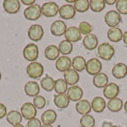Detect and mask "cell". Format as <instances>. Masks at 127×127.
Segmentation results:
<instances>
[{"mask_svg":"<svg viewBox=\"0 0 127 127\" xmlns=\"http://www.w3.org/2000/svg\"><path fill=\"white\" fill-rule=\"evenodd\" d=\"M26 72L29 77H31L32 79H38L42 76L44 73V67L42 66V64L34 61V62H31L27 66Z\"/></svg>","mask_w":127,"mask_h":127,"instance_id":"cell-1","label":"cell"},{"mask_svg":"<svg viewBox=\"0 0 127 127\" xmlns=\"http://www.w3.org/2000/svg\"><path fill=\"white\" fill-rule=\"evenodd\" d=\"M38 47L36 44L34 43H30L27 44L23 50V57L26 60L31 61V62H34L38 57Z\"/></svg>","mask_w":127,"mask_h":127,"instance_id":"cell-3","label":"cell"},{"mask_svg":"<svg viewBox=\"0 0 127 127\" xmlns=\"http://www.w3.org/2000/svg\"><path fill=\"white\" fill-rule=\"evenodd\" d=\"M67 30L66 24L62 20H56L51 26V32L52 34L56 36H60L65 34V32Z\"/></svg>","mask_w":127,"mask_h":127,"instance_id":"cell-15","label":"cell"},{"mask_svg":"<svg viewBox=\"0 0 127 127\" xmlns=\"http://www.w3.org/2000/svg\"><path fill=\"white\" fill-rule=\"evenodd\" d=\"M83 46L87 49V50H94L97 47V44H98V40H97V37L95 36V34L93 33H90L88 35H85V37L83 38Z\"/></svg>","mask_w":127,"mask_h":127,"instance_id":"cell-19","label":"cell"},{"mask_svg":"<svg viewBox=\"0 0 127 127\" xmlns=\"http://www.w3.org/2000/svg\"><path fill=\"white\" fill-rule=\"evenodd\" d=\"M90 9L95 12V13H99L105 8V1L104 0H91L89 1Z\"/></svg>","mask_w":127,"mask_h":127,"instance_id":"cell-35","label":"cell"},{"mask_svg":"<svg viewBox=\"0 0 127 127\" xmlns=\"http://www.w3.org/2000/svg\"><path fill=\"white\" fill-rule=\"evenodd\" d=\"M104 21L110 28H115L121 22V15L117 11H109L104 16Z\"/></svg>","mask_w":127,"mask_h":127,"instance_id":"cell-5","label":"cell"},{"mask_svg":"<svg viewBox=\"0 0 127 127\" xmlns=\"http://www.w3.org/2000/svg\"><path fill=\"white\" fill-rule=\"evenodd\" d=\"M123 106H124V110H125V112L127 113V100L125 101V103H124V105H123Z\"/></svg>","mask_w":127,"mask_h":127,"instance_id":"cell-46","label":"cell"},{"mask_svg":"<svg viewBox=\"0 0 127 127\" xmlns=\"http://www.w3.org/2000/svg\"><path fill=\"white\" fill-rule=\"evenodd\" d=\"M93 84L96 88H104L108 84V76L104 73H99L94 76L93 78Z\"/></svg>","mask_w":127,"mask_h":127,"instance_id":"cell-25","label":"cell"},{"mask_svg":"<svg viewBox=\"0 0 127 127\" xmlns=\"http://www.w3.org/2000/svg\"><path fill=\"white\" fill-rule=\"evenodd\" d=\"M115 55L114 47L109 43H101L97 47V56L103 60H111Z\"/></svg>","mask_w":127,"mask_h":127,"instance_id":"cell-2","label":"cell"},{"mask_svg":"<svg viewBox=\"0 0 127 127\" xmlns=\"http://www.w3.org/2000/svg\"><path fill=\"white\" fill-rule=\"evenodd\" d=\"M120 94V87L116 83H108L104 88H103V95L106 98L113 99L118 97V95Z\"/></svg>","mask_w":127,"mask_h":127,"instance_id":"cell-10","label":"cell"},{"mask_svg":"<svg viewBox=\"0 0 127 127\" xmlns=\"http://www.w3.org/2000/svg\"><path fill=\"white\" fill-rule=\"evenodd\" d=\"M66 95H68L69 99L72 100V101H79L81 100V97L83 95V91L80 87L76 86V85H74V86H71L68 88V91H67V94Z\"/></svg>","mask_w":127,"mask_h":127,"instance_id":"cell-13","label":"cell"},{"mask_svg":"<svg viewBox=\"0 0 127 127\" xmlns=\"http://www.w3.org/2000/svg\"><path fill=\"white\" fill-rule=\"evenodd\" d=\"M3 8L5 12L8 13H17L20 10V1L18 0H4Z\"/></svg>","mask_w":127,"mask_h":127,"instance_id":"cell-12","label":"cell"},{"mask_svg":"<svg viewBox=\"0 0 127 127\" xmlns=\"http://www.w3.org/2000/svg\"><path fill=\"white\" fill-rule=\"evenodd\" d=\"M78 30H79V32H80L81 34L88 35V34L91 33L92 30H93V28H92L91 24H89L88 22L83 21V22H81V23L79 24V26H78Z\"/></svg>","mask_w":127,"mask_h":127,"instance_id":"cell-38","label":"cell"},{"mask_svg":"<svg viewBox=\"0 0 127 127\" xmlns=\"http://www.w3.org/2000/svg\"><path fill=\"white\" fill-rule=\"evenodd\" d=\"M58 50L59 53H61L62 55H69L73 51V45L71 42L67 41L66 39H64L62 41H60V43L58 45Z\"/></svg>","mask_w":127,"mask_h":127,"instance_id":"cell-34","label":"cell"},{"mask_svg":"<svg viewBox=\"0 0 127 127\" xmlns=\"http://www.w3.org/2000/svg\"><path fill=\"white\" fill-rule=\"evenodd\" d=\"M20 110H21L22 118L25 120H28V121L35 118V116H36V108L31 102H25L21 106Z\"/></svg>","mask_w":127,"mask_h":127,"instance_id":"cell-8","label":"cell"},{"mask_svg":"<svg viewBox=\"0 0 127 127\" xmlns=\"http://www.w3.org/2000/svg\"><path fill=\"white\" fill-rule=\"evenodd\" d=\"M106 106H107L108 110H110L111 112H119L123 107V101L121 100V98L116 97V98H113V99H110L107 102Z\"/></svg>","mask_w":127,"mask_h":127,"instance_id":"cell-30","label":"cell"},{"mask_svg":"<svg viewBox=\"0 0 127 127\" xmlns=\"http://www.w3.org/2000/svg\"><path fill=\"white\" fill-rule=\"evenodd\" d=\"M13 127H24L22 124H17V125H14V126H13Z\"/></svg>","mask_w":127,"mask_h":127,"instance_id":"cell-48","label":"cell"},{"mask_svg":"<svg viewBox=\"0 0 127 127\" xmlns=\"http://www.w3.org/2000/svg\"><path fill=\"white\" fill-rule=\"evenodd\" d=\"M116 9L120 14H127V0H118L116 2Z\"/></svg>","mask_w":127,"mask_h":127,"instance_id":"cell-37","label":"cell"},{"mask_svg":"<svg viewBox=\"0 0 127 127\" xmlns=\"http://www.w3.org/2000/svg\"><path fill=\"white\" fill-rule=\"evenodd\" d=\"M24 90H25L26 95L28 96H36L39 94V90H40V87L38 85L37 82L35 81H29L25 84V87H24Z\"/></svg>","mask_w":127,"mask_h":127,"instance_id":"cell-20","label":"cell"},{"mask_svg":"<svg viewBox=\"0 0 127 127\" xmlns=\"http://www.w3.org/2000/svg\"><path fill=\"white\" fill-rule=\"evenodd\" d=\"M27 127H41V121H39L36 118H33L32 120L28 121Z\"/></svg>","mask_w":127,"mask_h":127,"instance_id":"cell-40","label":"cell"},{"mask_svg":"<svg viewBox=\"0 0 127 127\" xmlns=\"http://www.w3.org/2000/svg\"><path fill=\"white\" fill-rule=\"evenodd\" d=\"M122 40H123V42H124V44L127 46V31L124 33H123V37H122Z\"/></svg>","mask_w":127,"mask_h":127,"instance_id":"cell-44","label":"cell"},{"mask_svg":"<svg viewBox=\"0 0 127 127\" xmlns=\"http://www.w3.org/2000/svg\"><path fill=\"white\" fill-rule=\"evenodd\" d=\"M0 79H1V72H0Z\"/></svg>","mask_w":127,"mask_h":127,"instance_id":"cell-50","label":"cell"},{"mask_svg":"<svg viewBox=\"0 0 127 127\" xmlns=\"http://www.w3.org/2000/svg\"><path fill=\"white\" fill-rule=\"evenodd\" d=\"M112 127H120V126H118V125H113Z\"/></svg>","mask_w":127,"mask_h":127,"instance_id":"cell-49","label":"cell"},{"mask_svg":"<svg viewBox=\"0 0 127 127\" xmlns=\"http://www.w3.org/2000/svg\"><path fill=\"white\" fill-rule=\"evenodd\" d=\"M7 107L3 104V103H0V119H3L7 116Z\"/></svg>","mask_w":127,"mask_h":127,"instance_id":"cell-41","label":"cell"},{"mask_svg":"<svg viewBox=\"0 0 127 127\" xmlns=\"http://www.w3.org/2000/svg\"><path fill=\"white\" fill-rule=\"evenodd\" d=\"M54 102L55 105L60 109H64L68 107L69 103H70V99L68 97V95L66 94H62V95H56L54 96Z\"/></svg>","mask_w":127,"mask_h":127,"instance_id":"cell-26","label":"cell"},{"mask_svg":"<svg viewBox=\"0 0 127 127\" xmlns=\"http://www.w3.org/2000/svg\"><path fill=\"white\" fill-rule=\"evenodd\" d=\"M74 8L76 12L78 13H85L90 8V4L88 0H76L74 3Z\"/></svg>","mask_w":127,"mask_h":127,"instance_id":"cell-33","label":"cell"},{"mask_svg":"<svg viewBox=\"0 0 127 127\" xmlns=\"http://www.w3.org/2000/svg\"><path fill=\"white\" fill-rule=\"evenodd\" d=\"M56 120H57V113L52 109L46 110L41 116V122H43V124H52L56 121Z\"/></svg>","mask_w":127,"mask_h":127,"instance_id":"cell-28","label":"cell"},{"mask_svg":"<svg viewBox=\"0 0 127 127\" xmlns=\"http://www.w3.org/2000/svg\"><path fill=\"white\" fill-rule=\"evenodd\" d=\"M71 66H72V61L69 58V57H59L57 59L56 62V68L59 72H66V71L70 70Z\"/></svg>","mask_w":127,"mask_h":127,"instance_id":"cell-16","label":"cell"},{"mask_svg":"<svg viewBox=\"0 0 127 127\" xmlns=\"http://www.w3.org/2000/svg\"><path fill=\"white\" fill-rule=\"evenodd\" d=\"M80 125L81 127H94L95 126V119L90 116V115H85L82 116V118L80 119Z\"/></svg>","mask_w":127,"mask_h":127,"instance_id":"cell-36","label":"cell"},{"mask_svg":"<svg viewBox=\"0 0 127 127\" xmlns=\"http://www.w3.org/2000/svg\"><path fill=\"white\" fill-rule=\"evenodd\" d=\"M32 104L34 105V107L36 109H43L46 105V99L42 95H36L33 97Z\"/></svg>","mask_w":127,"mask_h":127,"instance_id":"cell-39","label":"cell"},{"mask_svg":"<svg viewBox=\"0 0 127 127\" xmlns=\"http://www.w3.org/2000/svg\"><path fill=\"white\" fill-rule=\"evenodd\" d=\"M112 126H113V124L110 121H104L102 123V127H112Z\"/></svg>","mask_w":127,"mask_h":127,"instance_id":"cell-43","label":"cell"},{"mask_svg":"<svg viewBox=\"0 0 127 127\" xmlns=\"http://www.w3.org/2000/svg\"><path fill=\"white\" fill-rule=\"evenodd\" d=\"M117 1L116 0H105V4H108V5H113V4H115Z\"/></svg>","mask_w":127,"mask_h":127,"instance_id":"cell-45","label":"cell"},{"mask_svg":"<svg viewBox=\"0 0 127 127\" xmlns=\"http://www.w3.org/2000/svg\"><path fill=\"white\" fill-rule=\"evenodd\" d=\"M21 3H23L24 5H28V6L30 7L33 5V3H35V1L34 0H22Z\"/></svg>","mask_w":127,"mask_h":127,"instance_id":"cell-42","label":"cell"},{"mask_svg":"<svg viewBox=\"0 0 127 127\" xmlns=\"http://www.w3.org/2000/svg\"><path fill=\"white\" fill-rule=\"evenodd\" d=\"M91 106H92V110L95 111V113H101L106 107V102L101 96H95L91 102Z\"/></svg>","mask_w":127,"mask_h":127,"instance_id":"cell-22","label":"cell"},{"mask_svg":"<svg viewBox=\"0 0 127 127\" xmlns=\"http://www.w3.org/2000/svg\"><path fill=\"white\" fill-rule=\"evenodd\" d=\"M64 80L66 81L67 85H71V86H74L75 84L78 82L79 80V76H78V73L76 72L75 70H68L64 73Z\"/></svg>","mask_w":127,"mask_h":127,"instance_id":"cell-21","label":"cell"},{"mask_svg":"<svg viewBox=\"0 0 127 127\" xmlns=\"http://www.w3.org/2000/svg\"><path fill=\"white\" fill-rule=\"evenodd\" d=\"M76 110L78 114L85 116V115H88L91 112L92 106H91V103L87 99H81V100L76 102Z\"/></svg>","mask_w":127,"mask_h":127,"instance_id":"cell-18","label":"cell"},{"mask_svg":"<svg viewBox=\"0 0 127 127\" xmlns=\"http://www.w3.org/2000/svg\"><path fill=\"white\" fill-rule=\"evenodd\" d=\"M44 31L43 28L38 24L32 25L28 30V36L32 41H39L43 37Z\"/></svg>","mask_w":127,"mask_h":127,"instance_id":"cell-9","label":"cell"},{"mask_svg":"<svg viewBox=\"0 0 127 127\" xmlns=\"http://www.w3.org/2000/svg\"><path fill=\"white\" fill-rule=\"evenodd\" d=\"M107 37L112 42H119L123 37V32L119 27L110 28L107 32Z\"/></svg>","mask_w":127,"mask_h":127,"instance_id":"cell-23","label":"cell"},{"mask_svg":"<svg viewBox=\"0 0 127 127\" xmlns=\"http://www.w3.org/2000/svg\"><path fill=\"white\" fill-rule=\"evenodd\" d=\"M41 127H53L51 124H43V125H41Z\"/></svg>","mask_w":127,"mask_h":127,"instance_id":"cell-47","label":"cell"},{"mask_svg":"<svg viewBox=\"0 0 127 127\" xmlns=\"http://www.w3.org/2000/svg\"><path fill=\"white\" fill-rule=\"evenodd\" d=\"M102 68L101 62L97 59V58H91L87 61L86 63V72L89 74V75H92V76H95L97 74L100 73Z\"/></svg>","mask_w":127,"mask_h":127,"instance_id":"cell-7","label":"cell"},{"mask_svg":"<svg viewBox=\"0 0 127 127\" xmlns=\"http://www.w3.org/2000/svg\"><path fill=\"white\" fill-rule=\"evenodd\" d=\"M42 14L41 7L38 4H33L24 10V16L28 20H36Z\"/></svg>","mask_w":127,"mask_h":127,"instance_id":"cell-6","label":"cell"},{"mask_svg":"<svg viewBox=\"0 0 127 127\" xmlns=\"http://www.w3.org/2000/svg\"><path fill=\"white\" fill-rule=\"evenodd\" d=\"M112 75L118 79L124 78L127 76V66L124 63L116 64L112 69Z\"/></svg>","mask_w":127,"mask_h":127,"instance_id":"cell-17","label":"cell"},{"mask_svg":"<svg viewBox=\"0 0 127 127\" xmlns=\"http://www.w3.org/2000/svg\"><path fill=\"white\" fill-rule=\"evenodd\" d=\"M55 81L51 76H46L45 77H43L40 81V86L47 92H51L53 91V89H55Z\"/></svg>","mask_w":127,"mask_h":127,"instance_id":"cell-31","label":"cell"},{"mask_svg":"<svg viewBox=\"0 0 127 127\" xmlns=\"http://www.w3.org/2000/svg\"><path fill=\"white\" fill-rule=\"evenodd\" d=\"M41 12L45 17H54L59 12V7L56 2H46L41 6Z\"/></svg>","mask_w":127,"mask_h":127,"instance_id":"cell-4","label":"cell"},{"mask_svg":"<svg viewBox=\"0 0 127 127\" xmlns=\"http://www.w3.org/2000/svg\"><path fill=\"white\" fill-rule=\"evenodd\" d=\"M65 39L69 42H77L81 39V33L79 32L78 28L76 27H69L67 28L66 32H65Z\"/></svg>","mask_w":127,"mask_h":127,"instance_id":"cell-11","label":"cell"},{"mask_svg":"<svg viewBox=\"0 0 127 127\" xmlns=\"http://www.w3.org/2000/svg\"><path fill=\"white\" fill-rule=\"evenodd\" d=\"M55 91L57 95H62L65 94L68 91V87H67V83L66 81L62 79V78H58L55 81Z\"/></svg>","mask_w":127,"mask_h":127,"instance_id":"cell-32","label":"cell"},{"mask_svg":"<svg viewBox=\"0 0 127 127\" xmlns=\"http://www.w3.org/2000/svg\"><path fill=\"white\" fill-rule=\"evenodd\" d=\"M58 13H59L61 18L72 19L76 15V10H75L74 6H72L70 4H65V5L60 7Z\"/></svg>","mask_w":127,"mask_h":127,"instance_id":"cell-14","label":"cell"},{"mask_svg":"<svg viewBox=\"0 0 127 127\" xmlns=\"http://www.w3.org/2000/svg\"><path fill=\"white\" fill-rule=\"evenodd\" d=\"M86 60L83 57H75L72 60V66L76 72H82L86 68Z\"/></svg>","mask_w":127,"mask_h":127,"instance_id":"cell-29","label":"cell"},{"mask_svg":"<svg viewBox=\"0 0 127 127\" xmlns=\"http://www.w3.org/2000/svg\"><path fill=\"white\" fill-rule=\"evenodd\" d=\"M6 119L10 124L14 126V125L20 124V122L22 121V115L16 110H12L7 114Z\"/></svg>","mask_w":127,"mask_h":127,"instance_id":"cell-24","label":"cell"},{"mask_svg":"<svg viewBox=\"0 0 127 127\" xmlns=\"http://www.w3.org/2000/svg\"><path fill=\"white\" fill-rule=\"evenodd\" d=\"M45 57L49 60H56L59 57V50L58 47L55 45H49L45 49Z\"/></svg>","mask_w":127,"mask_h":127,"instance_id":"cell-27","label":"cell"}]
</instances>
